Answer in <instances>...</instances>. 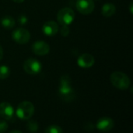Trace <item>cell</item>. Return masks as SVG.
I'll list each match as a JSON object with an SVG mask.
<instances>
[{"instance_id": "603a6c76", "label": "cell", "mask_w": 133, "mask_h": 133, "mask_svg": "<svg viewBox=\"0 0 133 133\" xmlns=\"http://www.w3.org/2000/svg\"><path fill=\"white\" fill-rule=\"evenodd\" d=\"M132 2H131V3H130V5H129V8H130V13H131L132 14Z\"/></svg>"}, {"instance_id": "8fae6325", "label": "cell", "mask_w": 133, "mask_h": 133, "mask_svg": "<svg viewBox=\"0 0 133 133\" xmlns=\"http://www.w3.org/2000/svg\"><path fill=\"white\" fill-rule=\"evenodd\" d=\"M95 63V59L93 55L90 53L82 54L77 60V64L82 68L91 67Z\"/></svg>"}, {"instance_id": "7c38bea8", "label": "cell", "mask_w": 133, "mask_h": 133, "mask_svg": "<svg viewBox=\"0 0 133 133\" xmlns=\"http://www.w3.org/2000/svg\"><path fill=\"white\" fill-rule=\"evenodd\" d=\"M58 24L53 21L49 20L44 24L42 27V31L43 33L47 36H54L58 32Z\"/></svg>"}, {"instance_id": "52a82bcc", "label": "cell", "mask_w": 133, "mask_h": 133, "mask_svg": "<svg viewBox=\"0 0 133 133\" xmlns=\"http://www.w3.org/2000/svg\"><path fill=\"white\" fill-rule=\"evenodd\" d=\"M76 6L80 13L88 15L94 9V0H77Z\"/></svg>"}, {"instance_id": "277c9868", "label": "cell", "mask_w": 133, "mask_h": 133, "mask_svg": "<svg viewBox=\"0 0 133 133\" xmlns=\"http://www.w3.org/2000/svg\"><path fill=\"white\" fill-rule=\"evenodd\" d=\"M42 66L39 60L34 58H29L23 63V69L30 75L38 74L41 71Z\"/></svg>"}, {"instance_id": "8992f818", "label": "cell", "mask_w": 133, "mask_h": 133, "mask_svg": "<svg viewBox=\"0 0 133 133\" xmlns=\"http://www.w3.org/2000/svg\"><path fill=\"white\" fill-rule=\"evenodd\" d=\"M58 96L65 102H72L75 99L76 94L71 85H59Z\"/></svg>"}, {"instance_id": "7402d4cb", "label": "cell", "mask_w": 133, "mask_h": 133, "mask_svg": "<svg viewBox=\"0 0 133 133\" xmlns=\"http://www.w3.org/2000/svg\"><path fill=\"white\" fill-rule=\"evenodd\" d=\"M2 57H3V49H2V46L0 45V60L2 59Z\"/></svg>"}, {"instance_id": "5bb4252c", "label": "cell", "mask_w": 133, "mask_h": 133, "mask_svg": "<svg viewBox=\"0 0 133 133\" xmlns=\"http://www.w3.org/2000/svg\"><path fill=\"white\" fill-rule=\"evenodd\" d=\"M0 24L3 27L6 29H11L15 26V20L11 16H5L2 17Z\"/></svg>"}, {"instance_id": "6da1fadb", "label": "cell", "mask_w": 133, "mask_h": 133, "mask_svg": "<svg viewBox=\"0 0 133 133\" xmlns=\"http://www.w3.org/2000/svg\"><path fill=\"white\" fill-rule=\"evenodd\" d=\"M110 80L113 86L120 90H126L131 85V80L127 74L121 71H115L111 74Z\"/></svg>"}, {"instance_id": "ba28073f", "label": "cell", "mask_w": 133, "mask_h": 133, "mask_svg": "<svg viewBox=\"0 0 133 133\" xmlns=\"http://www.w3.org/2000/svg\"><path fill=\"white\" fill-rule=\"evenodd\" d=\"M32 52L37 56H45L50 51V45L44 41H36L32 45Z\"/></svg>"}, {"instance_id": "d6986e66", "label": "cell", "mask_w": 133, "mask_h": 133, "mask_svg": "<svg viewBox=\"0 0 133 133\" xmlns=\"http://www.w3.org/2000/svg\"><path fill=\"white\" fill-rule=\"evenodd\" d=\"M8 124L6 122L0 120V133H5L8 129Z\"/></svg>"}, {"instance_id": "e0dca14e", "label": "cell", "mask_w": 133, "mask_h": 133, "mask_svg": "<svg viewBox=\"0 0 133 133\" xmlns=\"http://www.w3.org/2000/svg\"><path fill=\"white\" fill-rule=\"evenodd\" d=\"M45 133H63V130L60 126L52 125L45 129Z\"/></svg>"}, {"instance_id": "5b68a950", "label": "cell", "mask_w": 133, "mask_h": 133, "mask_svg": "<svg viewBox=\"0 0 133 133\" xmlns=\"http://www.w3.org/2000/svg\"><path fill=\"white\" fill-rule=\"evenodd\" d=\"M12 38L16 43L24 45L30 41V34L28 30L23 27H19L13 31L12 34Z\"/></svg>"}, {"instance_id": "7a4b0ae2", "label": "cell", "mask_w": 133, "mask_h": 133, "mask_svg": "<svg viewBox=\"0 0 133 133\" xmlns=\"http://www.w3.org/2000/svg\"><path fill=\"white\" fill-rule=\"evenodd\" d=\"M34 114V106L30 101L21 102L16 111V116L22 120H29Z\"/></svg>"}, {"instance_id": "9a60e30c", "label": "cell", "mask_w": 133, "mask_h": 133, "mask_svg": "<svg viewBox=\"0 0 133 133\" xmlns=\"http://www.w3.org/2000/svg\"><path fill=\"white\" fill-rule=\"evenodd\" d=\"M10 74V69L5 65L0 66V80L6 79Z\"/></svg>"}, {"instance_id": "4fadbf2b", "label": "cell", "mask_w": 133, "mask_h": 133, "mask_svg": "<svg viewBox=\"0 0 133 133\" xmlns=\"http://www.w3.org/2000/svg\"><path fill=\"white\" fill-rule=\"evenodd\" d=\"M116 12V6L112 3H106L101 8V14L105 17L113 16Z\"/></svg>"}, {"instance_id": "44dd1931", "label": "cell", "mask_w": 133, "mask_h": 133, "mask_svg": "<svg viewBox=\"0 0 133 133\" xmlns=\"http://www.w3.org/2000/svg\"><path fill=\"white\" fill-rule=\"evenodd\" d=\"M27 21H28L27 18H26V16H21L19 18V24H25L27 23Z\"/></svg>"}, {"instance_id": "3957f363", "label": "cell", "mask_w": 133, "mask_h": 133, "mask_svg": "<svg viewBox=\"0 0 133 133\" xmlns=\"http://www.w3.org/2000/svg\"><path fill=\"white\" fill-rule=\"evenodd\" d=\"M75 19V13L72 9L69 7H65L61 9L57 14V20L58 23L62 26H69Z\"/></svg>"}, {"instance_id": "ac0fdd59", "label": "cell", "mask_w": 133, "mask_h": 133, "mask_svg": "<svg viewBox=\"0 0 133 133\" xmlns=\"http://www.w3.org/2000/svg\"><path fill=\"white\" fill-rule=\"evenodd\" d=\"M69 31H70V30H69V26L62 25V27L60 28V34H61L62 36H65V37L67 36V35H69Z\"/></svg>"}, {"instance_id": "30bf717a", "label": "cell", "mask_w": 133, "mask_h": 133, "mask_svg": "<svg viewBox=\"0 0 133 133\" xmlns=\"http://www.w3.org/2000/svg\"><path fill=\"white\" fill-rule=\"evenodd\" d=\"M0 116L5 120H11L14 116V109L12 106L7 102L0 103Z\"/></svg>"}, {"instance_id": "d4e9b609", "label": "cell", "mask_w": 133, "mask_h": 133, "mask_svg": "<svg viewBox=\"0 0 133 133\" xmlns=\"http://www.w3.org/2000/svg\"><path fill=\"white\" fill-rule=\"evenodd\" d=\"M9 133H22L20 131H18V130H14V131H12Z\"/></svg>"}, {"instance_id": "cb8c5ba5", "label": "cell", "mask_w": 133, "mask_h": 133, "mask_svg": "<svg viewBox=\"0 0 133 133\" xmlns=\"http://www.w3.org/2000/svg\"><path fill=\"white\" fill-rule=\"evenodd\" d=\"M13 2H16V3H21V2H23L24 0H12Z\"/></svg>"}, {"instance_id": "2e32d148", "label": "cell", "mask_w": 133, "mask_h": 133, "mask_svg": "<svg viewBox=\"0 0 133 133\" xmlns=\"http://www.w3.org/2000/svg\"><path fill=\"white\" fill-rule=\"evenodd\" d=\"M26 129L31 132H36L38 130V124L36 121L30 120L26 124Z\"/></svg>"}, {"instance_id": "9c48e42d", "label": "cell", "mask_w": 133, "mask_h": 133, "mask_svg": "<svg viewBox=\"0 0 133 133\" xmlns=\"http://www.w3.org/2000/svg\"><path fill=\"white\" fill-rule=\"evenodd\" d=\"M114 125H115L114 121L111 118H108V117L101 118L96 124L97 129L99 131H102V132H108L111 130Z\"/></svg>"}, {"instance_id": "ffe728a7", "label": "cell", "mask_w": 133, "mask_h": 133, "mask_svg": "<svg viewBox=\"0 0 133 133\" xmlns=\"http://www.w3.org/2000/svg\"><path fill=\"white\" fill-rule=\"evenodd\" d=\"M95 125L91 122H87L85 125H84V129L87 132H92L94 129Z\"/></svg>"}]
</instances>
